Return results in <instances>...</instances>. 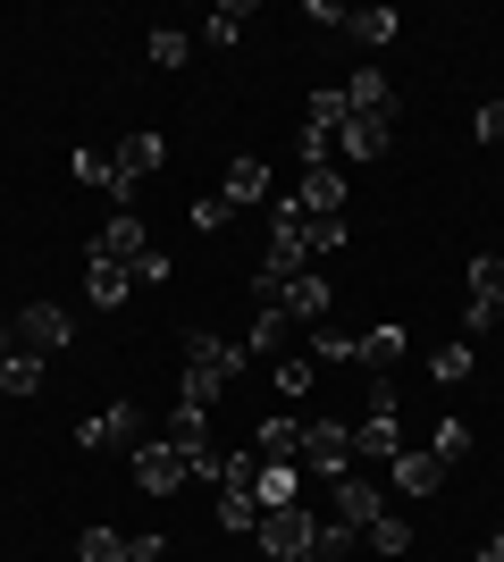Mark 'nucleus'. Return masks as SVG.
Returning <instances> with one entry per match:
<instances>
[{
    "label": "nucleus",
    "instance_id": "f257e3e1",
    "mask_svg": "<svg viewBox=\"0 0 504 562\" xmlns=\"http://www.w3.org/2000/svg\"><path fill=\"white\" fill-rule=\"evenodd\" d=\"M312 529H320V520L303 513V504L261 513V520H253V554H261V562H312Z\"/></svg>",
    "mask_w": 504,
    "mask_h": 562
},
{
    "label": "nucleus",
    "instance_id": "f03ea898",
    "mask_svg": "<svg viewBox=\"0 0 504 562\" xmlns=\"http://www.w3.org/2000/svg\"><path fill=\"white\" fill-rule=\"evenodd\" d=\"M144 403H110V412H93V420H85V428H76V446H85V453H135V446H152V437H144Z\"/></svg>",
    "mask_w": 504,
    "mask_h": 562
},
{
    "label": "nucleus",
    "instance_id": "7ed1b4c3",
    "mask_svg": "<svg viewBox=\"0 0 504 562\" xmlns=\"http://www.w3.org/2000/svg\"><path fill=\"white\" fill-rule=\"evenodd\" d=\"M354 470V420H303V479H345Z\"/></svg>",
    "mask_w": 504,
    "mask_h": 562
},
{
    "label": "nucleus",
    "instance_id": "20e7f679",
    "mask_svg": "<svg viewBox=\"0 0 504 562\" xmlns=\"http://www.w3.org/2000/svg\"><path fill=\"white\" fill-rule=\"evenodd\" d=\"M9 336H18L25 352H43V361H51V352H68V345H76V319H68L59 303H25L18 319H9Z\"/></svg>",
    "mask_w": 504,
    "mask_h": 562
},
{
    "label": "nucleus",
    "instance_id": "39448f33",
    "mask_svg": "<svg viewBox=\"0 0 504 562\" xmlns=\"http://www.w3.org/2000/svg\"><path fill=\"white\" fill-rule=\"evenodd\" d=\"M126 470H135V487H144V495H177V487H186V479H193V462H186V453H177V446H168V437H152V446H135V453H126Z\"/></svg>",
    "mask_w": 504,
    "mask_h": 562
},
{
    "label": "nucleus",
    "instance_id": "423d86ee",
    "mask_svg": "<svg viewBox=\"0 0 504 562\" xmlns=\"http://www.w3.org/2000/svg\"><path fill=\"white\" fill-rule=\"evenodd\" d=\"M253 462H261V470L303 462V420H294V412H269V420H253Z\"/></svg>",
    "mask_w": 504,
    "mask_h": 562
},
{
    "label": "nucleus",
    "instance_id": "0eeeda50",
    "mask_svg": "<svg viewBox=\"0 0 504 562\" xmlns=\"http://www.w3.org/2000/svg\"><path fill=\"white\" fill-rule=\"evenodd\" d=\"M43 352H25L18 345V336H9V328H0V395H9V403H34V395H43Z\"/></svg>",
    "mask_w": 504,
    "mask_h": 562
},
{
    "label": "nucleus",
    "instance_id": "6e6552de",
    "mask_svg": "<svg viewBox=\"0 0 504 562\" xmlns=\"http://www.w3.org/2000/svg\"><path fill=\"white\" fill-rule=\"evenodd\" d=\"M328 513L345 520V529H370V520L387 513V495L361 479V470H345V479H328Z\"/></svg>",
    "mask_w": 504,
    "mask_h": 562
},
{
    "label": "nucleus",
    "instance_id": "1a4fd4ad",
    "mask_svg": "<svg viewBox=\"0 0 504 562\" xmlns=\"http://www.w3.org/2000/svg\"><path fill=\"white\" fill-rule=\"evenodd\" d=\"M85 303H93V311H126V303H135V269L85 252Z\"/></svg>",
    "mask_w": 504,
    "mask_h": 562
},
{
    "label": "nucleus",
    "instance_id": "9d476101",
    "mask_svg": "<svg viewBox=\"0 0 504 562\" xmlns=\"http://www.w3.org/2000/svg\"><path fill=\"white\" fill-rule=\"evenodd\" d=\"M93 252H101V260H119V269H135V260L152 252L144 218H135V211H110V218H101V235H93Z\"/></svg>",
    "mask_w": 504,
    "mask_h": 562
},
{
    "label": "nucleus",
    "instance_id": "9b49d317",
    "mask_svg": "<svg viewBox=\"0 0 504 562\" xmlns=\"http://www.w3.org/2000/svg\"><path fill=\"white\" fill-rule=\"evenodd\" d=\"M328 303H336V285L320 278V269H303V278H294L287 294H278V311H287L294 328H320V319H328Z\"/></svg>",
    "mask_w": 504,
    "mask_h": 562
},
{
    "label": "nucleus",
    "instance_id": "f8f14e48",
    "mask_svg": "<svg viewBox=\"0 0 504 562\" xmlns=\"http://www.w3.org/2000/svg\"><path fill=\"white\" fill-rule=\"evenodd\" d=\"M287 202L303 218H345V177H336V168H303V186H294Z\"/></svg>",
    "mask_w": 504,
    "mask_h": 562
},
{
    "label": "nucleus",
    "instance_id": "ddd939ff",
    "mask_svg": "<svg viewBox=\"0 0 504 562\" xmlns=\"http://www.w3.org/2000/svg\"><path fill=\"white\" fill-rule=\"evenodd\" d=\"M244 361H253L244 345H227V336H202V328H186V370H219L227 386H236V378H244Z\"/></svg>",
    "mask_w": 504,
    "mask_h": 562
},
{
    "label": "nucleus",
    "instance_id": "4468645a",
    "mask_svg": "<svg viewBox=\"0 0 504 562\" xmlns=\"http://www.w3.org/2000/svg\"><path fill=\"white\" fill-rule=\"evenodd\" d=\"M219 202H227V211H261V202H269V160H253V151H244V160H227Z\"/></svg>",
    "mask_w": 504,
    "mask_h": 562
},
{
    "label": "nucleus",
    "instance_id": "2eb2a0df",
    "mask_svg": "<svg viewBox=\"0 0 504 562\" xmlns=\"http://www.w3.org/2000/svg\"><path fill=\"white\" fill-rule=\"evenodd\" d=\"M345 110H354V117H387V126H395V85H387V68H354Z\"/></svg>",
    "mask_w": 504,
    "mask_h": 562
},
{
    "label": "nucleus",
    "instance_id": "dca6fc26",
    "mask_svg": "<svg viewBox=\"0 0 504 562\" xmlns=\"http://www.w3.org/2000/svg\"><path fill=\"white\" fill-rule=\"evenodd\" d=\"M404 345H412V336L395 328V319H387V328H361V336H354V361H361L370 378H387L395 361H404Z\"/></svg>",
    "mask_w": 504,
    "mask_h": 562
},
{
    "label": "nucleus",
    "instance_id": "f3484780",
    "mask_svg": "<svg viewBox=\"0 0 504 562\" xmlns=\"http://www.w3.org/2000/svg\"><path fill=\"white\" fill-rule=\"evenodd\" d=\"M387 479H395V495H437L446 487V462H437V453H395V462H387Z\"/></svg>",
    "mask_w": 504,
    "mask_h": 562
},
{
    "label": "nucleus",
    "instance_id": "a211bd4d",
    "mask_svg": "<svg viewBox=\"0 0 504 562\" xmlns=\"http://www.w3.org/2000/svg\"><path fill=\"white\" fill-rule=\"evenodd\" d=\"M387 143H395L387 117H345V126H336V151H345V160H387Z\"/></svg>",
    "mask_w": 504,
    "mask_h": 562
},
{
    "label": "nucleus",
    "instance_id": "6ab92c4d",
    "mask_svg": "<svg viewBox=\"0 0 504 562\" xmlns=\"http://www.w3.org/2000/svg\"><path fill=\"white\" fill-rule=\"evenodd\" d=\"M168 446L186 453V462H211V412H193V403H177V412H168Z\"/></svg>",
    "mask_w": 504,
    "mask_h": 562
},
{
    "label": "nucleus",
    "instance_id": "aec40b11",
    "mask_svg": "<svg viewBox=\"0 0 504 562\" xmlns=\"http://www.w3.org/2000/svg\"><path fill=\"white\" fill-rule=\"evenodd\" d=\"M160 160H168V143H160V135H126V143H119V177H126V186L160 177Z\"/></svg>",
    "mask_w": 504,
    "mask_h": 562
},
{
    "label": "nucleus",
    "instance_id": "412c9836",
    "mask_svg": "<svg viewBox=\"0 0 504 562\" xmlns=\"http://www.w3.org/2000/svg\"><path fill=\"white\" fill-rule=\"evenodd\" d=\"M303 487H312V479H303V462H287V470H261V513H287V504H303Z\"/></svg>",
    "mask_w": 504,
    "mask_h": 562
},
{
    "label": "nucleus",
    "instance_id": "4be33fe9",
    "mask_svg": "<svg viewBox=\"0 0 504 562\" xmlns=\"http://www.w3.org/2000/svg\"><path fill=\"white\" fill-rule=\"evenodd\" d=\"M345 34H354L361 50H387L395 34H404V18H395V9H354V18H345Z\"/></svg>",
    "mask_w": 504,
    "mask_h": 562
},
{
    "label": "nucleus",
    "instance_id": "5701e85b",
    "mask_svg": "<svg viewBox=\"0 0 504 562\" xmlns=\"http://www.w3.org/2000/svg\"><path fill=\"white\" fill-rule=\"evenodd\" d=\"M471 370H480V345H471V336H455V345L429 352V378H437V386H462Z\"/></svg>",
    "mask_w": 504,
    "mask_h": 562
},
{
    "label": "nucleus",
    "instance_id": "b1692460",
    "mask_svg": "<svg viewBox=\"0 0 504 562\" xmlns=\"http://www.w3.org/2000/svg\"><path fill=\"white\" fill-rule=\"evenodd\" d=\"M287 345H294V319H287L278 303H261V311H253V336H244V352H287Z\"/></svg>",
    "mask_w": 504,
    "mask_h": 562
},
{
    "label": "nucleus",
    "instance_id": "393cba45",
    "mask_svg": "<svg viewBox=\"0 0 504 562\" xmlns=\"http://www.w3.org/2000/svg\"><path fill=\"white\" fill-rule=\"evenodd\" d=\"M361 546H370V554H379V562H404V554H412V520L379 513V520H370V529H361Z\"/></svg>",
    "mask_w": 504,
    "mask_h": 562
},
{
    "label": "nucleus",
    "instance_id": "a878e982",
    "mask_svg": "<svg viewBox=\"0 0 504 562\" xmlns=\"http://www.w3.org/2000/svg\"><path fill=\"white\" fill-rule=\"evenodd\" d=\"M269 378H278V395H287V403H303V395H312V386H320L312 352H278V370H269Z\"/></svg>",
    "mask_w": 504,
    "mask_h": 562
},
{
    "label": "nucleus",
    "instance_id": "bb28decb",
    "mask_svg": "<svg viewBox=\"0 0 504 562\" xmlns=\"http://www.w3.org/2000/svg\"><path fill=\"white\" fill-rule=\"evenodd\" d=\"M244 25H253V9H244V0H219L211 18H202V43L227 50V43H244Z\"/></svg>",
    "mask_w": 504,
    "mask_h": 562
},
{
    "label": "nucleus",
    "instance_id": "cd10ccee",
    "mask_svg": "<svg viewBox=\"0 0 504 562\" xmlns=\"http://www.w3.org/2000/svg\"><path fill=\"white\" fill-rule=\"evenodd\" d=\"M429 453H437V462H446V470H455L462 453H471V420H455V412H446V420L429 428Z\"/></svg>",
    "mask_w": 504,
    "mask_h": 562
},
{
    "label": "nucleus",
    "instance_id": "c85d7f7f",
    "mask_svg": "<svg viewBox=\"0 0 504 562\" xmlns=\"http://www.w3.org/2000/svg\"><path fill=\"white\" fill-rule=\"evenodd\" d=\"M76 562H126V538L110 529V520H93V529L76 538Z\"/></svg>",
    "mask_w": 504,
    "mask_h": 562
},
{
    "label": "nucleus",
    "instance_id": "c756f323",
    "mask_svg": "<svg viewBox=\"0 0 504 562\" xmlns=\"http://www.w3.org/2000/svg\"><path fill=\"white\" fill-rule=\"evenodd\" d=\"M144 50H152V68H186V59H193V34H186V25H160Z\"/></svg>",
    "mask_w": 504,
    "mask_h": 562
},
{
    "label": "nucleus",
    "instance_id": "7c9ffc66",
    "mask_svg": "<svg viewBox=\"0 0 504 562\" xmlns=\"http://www.w3.org/2000/svg\"><path fill=\"white\" fill-rule=\"evenodd\" d=\"M462 285H471L480 303H504V260H496V252H480L471 269H462Z\"/></svg>",
    "mask_w": 504,
    "mask_h": 562
},
{
    "label": "nucleus",
    "instance_id": "2f4dec72",
    "mask_svg": "<svg viewBox=\"0 0 504 562\" xmlns=\"http://www.w3.org/2000/svg\"><path fill=\"white\" fill-rule=\"evenodd\" d=\"M361 546V529H345V520H328V529H312V562H345Z\"/></svg>",
    "mask_w": 504,
    "mask_h": 562
},
{
    "label": "nucleus",
    "instance_id": "473e14b6",
    "mask_svg": "<svg viewBox=\"0 0 504 562\" xmlns=\"http://www.w3.org/2000/svg\"><path fill=\"white\" fill-rule=\"evenodd\" d=\"M345 235H354V227H345V218H303V244H312V260H320V252H336Z\"/></svg>",
    "mask_w": 504,
    "mask_h": 562
},
{
    "label": "nucleus",
    "instance_id": "72a5a7b5",
    "mask_svg": "<svg viewBox=\"0 0 504 562\" xmlns=\"http://www.w3.org/2000/svg\"><path fill=\"white\" fill-rule=\"evenodd\" d=\"M76 186H119V160H101V151H76Z\"/></svg>",
    "mask_w": 504,
    "mask_h": 562
},
{
    "label": "nucleus",
    "instance_id": "f704fd0d",
    "mask_svg": "<svg viewBox=\"0 0 504 562\" xmlns=\"http://www.w3.org/2000/svg\"><path fill=\"white\" fill-rule=\"evenodd\" d=\"M168 278H177V260H168V252H160V244H152V252H144V260H135V285H168Z\"/></svg>",
    "mask_w": 504,
    "mask_h": 562
},
{
    "label": "nucleus",
    "instance_id": "c9c22d12",
    "mask_svg": "<svg viewBox=\"0 0 504 562\" xmlns=\"http://www.w3.org/2000/svg\"><path fill=\"white\" fill-rule=\"evenodd\" d=\"M312 361H354V336H336V328H312Z\"/></svg>",
    "mask_w": 504,
    "mask_h": 562
},
{
    "label": "nucleus",
    "instance_id": "e433bc0d",
    "mask_svg": "<svg viewBox=\"0 0 504 562\" xmlns=\"http://www.w3.org/2000/svg\"><path fill=\"white\" fill-rule=\"evenodd\" d=\"M227 218H236V211H227L219 193H202V202H193V227H202V235H219V227H227Z\"/></svg>",
    "mask_w": 504,
    "mask_h": 562
},
{
    "label": "nucleus",
    "instance_id": "4c0bfd02",
    "mask_svg": "<svg viewBox=\"0 0 504 562\" xmlns=\"http://www.w3.org/2000/svg\"><path fill=\"white\" fill-rule=\"evenodd\" d=\"M462 328L480 336V328H504V303H480V294H471V303H462Z\"/></svg>",
    "mask_w": 504,
    "mask_h": 562
},
{
    "label": "nucleus",
    "instance_id": "58836bf2",
    "mask_svg": "<svg viewBox=\"0 0 504 562\" xmlns=\"http://www.w3.org/2000/svg\"><path fill=\"white\" fill-rule=\"evenodd\" d=\"M168 554V538H160V529H144V538H126V562H160Z\"/></svg>",
    "mask_w": 504,
    "mask_h": 562
},
{
    "label": "nucleus",
    "instance_id": "ea45409f",
    "mask_svg": "<svg viewBox=\"0 0 504 562\" xmlns=\"http://www.w3.org/2000/svg\"><path fill=\"white\" fill-rule=\"evenodd\" d=\"M480 143H504V101H480Z\"/></svg>",
    "mask_w": 504,
    "mask_h": 562
},
{
    "label": "nucleus",
    "instance_id": "a19ab883",
    "mask_svg": "<svg viewBox=\"0 0 504 562\" xmlns=\"http://www.w3.org/2000/svg\"><path fill=\"white\" fill-rule=\"evenodd\" d=\"M471 562H504V529H496V538H488V546H480Z\"/></svg>",
    "mask_w": 504,
    "mask_h": 562
},
{
    "label": "nucleus",
    "instance_id": "79ce46f5",
    "mask_svg": "<svg viewBox=\"0 0 504 562\" xmlns=\"http://www.w3.org/2000/svg\"><path fill=\"white\" fill-rule=\"evenodd\" d=\"M253 562H261V554H253Z\"/></svg>",
    "mask_w": 504,
    "mask_h": 562
}]
</instances>
